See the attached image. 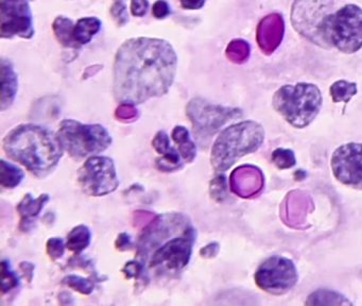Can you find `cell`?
<instances>
[{
  "mask_svg": "<svg viewBox=\"0 0 362 306\" xmlns=\"http://www.w3.org/2000/svg\"><path fill=\"white\" fill-rule=\"evenodd\" d=\"M154 218L155 215L151 211H136L133 215V225L136 228H144L148 223H152Z\"/></svg>",
  "mask_w": 362,
  "mask_h": 306,
  "instance_id": "d590c367",
  "label": "cell"
},
{
  "mask_svg": "<svg viewBox=\"0 0 362 306\" xmlns=\"http://www.w3.org/2000/svg\"><path fill=\"white\" fill-rule=\"evenodd\" d=\"M1 98H0V106L1 110L6 111L13 104L17 93L18 81L17 75L14 71L13 65L9 60H1Z\"/></svg>",
  "mask_w": 362,
  "mask_h": 306,
  "instance_id": "ac0fdd59",
  "label": "cell"
},
{
  "mask_svg": "<svg viewBox=\"0 0 362 306\" xmlns=\"http://www.w3.org/2000/svg\"><path fill=\"white\" fill-rule=\"evenodd\" d=\"M152 147L163 157L157 160V167L161 172H175L183 166L180 161L179 152L171 146V141L167 133L159 131L152 141Z\"/></svg>",
  "mask_w": 362,
  "mask_h": 306,
  "instance_id": "2e32d148",
  "label": "cell"
},
{
  "mask_svg": "<svg viewBox=\"0 0 362 306\" xmlns=\"http://www.w3.org/2000/svg\"><path fill=\"white\" fill-rule=\"evenodd\" d=\"M78 181L85 194L101 197L115 192L120 186L113 160L108 157H91L79 169Z\"/></svg>",
  "mask_w": 362,
  "mask_h": 306,
  "instance_id": "30bf717a",
  "label": "cell"
},
{
  "mask_svg": "<svg viewBox=\"0 0 362 306\" xmlns=\"http://www.w3.org/2000/svg\"><path fill=\"white\" fill-rule=\"evenodd\" d=\"M323 98L318 86L312 83L287 84L274 94V110L294 128L310 126L322 108Z\"/></svg>",
  "mask_w": 362,
  "mask_h": 306,
  "instance_id": "5b68a950",
  "label": "cell"
},
{
  "mask_svg": "<svg viewBox=\"0 0 362 306\" xmlns=\"http://www.w3.org/2000/svg\"><path fill=\"white\" fill-rule=\"evenodd\" d=\"M186 115L191 121L194 133L208 139L220 130L226 123L242 115L239 109L214 104L203 98H192L186 106Z\"/></svg>",
  "mask_w": 362,
  "mask_h": 306,
  "instance_id": "9c48e42d",
  "label": "cell"
},
{
  "mask_svg": "<svg viewBox=\"0 0 362 306\" xmlns=\"http://www.w3.org/2000/svg\"><path fill=\"white\" fill-rule=\"evenodd\" d=\"M95 279H85L79 275H67L66 278L63 279V283L69 288L82 293V295H89L93 293L95 288Z\"/></svg>",
  "mask_w": 362,
  "mask_h": 306,
  "instance_id": "83f0119b",
  "label": "cell"
},
{
  "mask_svg": "<svg viewBox=\"0 0 362 306\" xmlns=\"http://www.w3.org/2000/svg\"><path fill=\"white\" fill-rule=\"evenodd\" d=\"M24 172L17 166L1 160L0 161V184L5 188H15L24 179Z\"/></svg>",
  "mask_w": 362,
  "mask_h": 306,
  "instance_id": "cb8c5ba5",
  "label": "cell"
},
{
  "mask_svg": "<svg viewBox=\"0 0 362 306\" xmlns=\"http://www.w3.org/2000/svg\"><path fill=\"white\" fill-rule=\"evenodd\" d=\"M20 271L28 282H31L34 274V265L29 262H22L20 265Z\"/></svg>",
  "mask_w": 362,
  "mask_h": 306,
  "instance_id": "b9f144b4",
  "label": "cell"
},
{
  "mask_svg": "<svg viewBox=\"0 0 362 306\" xmlns=\"http://www.w3.org/2000/svg\"><path fill=\"white\" fill-rule=\"evenodd\" d=\"M265 139V130L259 123L245 120L229 127L217 137L210 162L217 172H226L243 155L256 151Z\"/></svg>",
  "mask_w": 362,
  "mask_h": 306,
  "instance_id": "277c9868",
  "label": "cell"
},
{
  "mask_svg": "<svg viewBox=\"0 0 362 306\" xmlns=\"http://www.w3.org/2000/svg\"><path fill=\"white\" fill-rule=\"evenodd\" d=\"M265 178L263 172L255 166L243 165L231 174V190L240 198H252L263 190Z\"/></svg>",
  "mask_w": 362,
  "mask_h": 306,
  "instance_id": "9a60e30c",
  "label": "cell"
},
{
  "mask_svg": "<svg viewBox=\"0 0 362 306\" xmlns=\"http://www.w3.org/2000/svg\"><path fill=\"white\" fill-rule=\"evenodd\" d=\"M206 0H180L182 7L186 10H200L205 5Z\"/></svg>",
  "mask_w": 362,
  "mask_h": 306,
  "instance_id": "60d3db41",
  "label": "cell"
},
{
  "mask_svg": "<svg viewBox=\"0 0 362 306\" xmlns=\"http://www.w3.org/2000/svg\"><path fill=\"white\" fill-rule=\"evenodd\" d=\"M91 239L92 233L89 227L85 225H77L67 235L66 248L75 253H81L89 247Z\"/></svg>",
  "mask_w": 362,
  "mask_h": 306,
  "instance_id": "603a6c76",
  "label": "cell"
},
{
  "mask_svg": "<svg viewBox=\"0 0 362 306\" xmlns=\"http://www.w3.org/2000/svg\"><path fill=\"white\" fill-rule=\"evenodd\" d=\"M218 242H210V244H206L205 247L200 250V256L204 258H212L218 254Z\"/></svg>",
  "mask_w": 362,
  "mask_h": 306,
  "instance_id": "ab89813d",
  "label": "cell"
},
{
  "mask_svg": "<svg viewBox=\"0 0 362 306\" xmlns=\"http://www.w3.org/2000/svg\"><path fill=\"white\" fill-rule=\"evenodd\" d=\"M326 39L329 46L347 55L362 48V9L347 5L333 12L327 22Z\"/></svg>",
  "mask_w": 362,
  "mask_h": 306,
  "instance_id": "ba28073f",
  "label": "cell"
},
{
  "mask_svg": "<svg viewBox=\"0 0 362 306\" xmlns=\"http://www.w3.org/2000/svg\"><path fill=\"white\" fill-rule=\"evenodd\" d=\"M197 231L183 214L157 216L145 230L137 244L143 264L157 275L181 272L191 258Z\"/></svg>",
  "mask_w": 362,
  "mask_h": 306,
  "instance_id": "7a4b0ae2",
  "label": "cell"
},
{
  "mask_svg": "<svg viewBox=\"0 0 362 306\" xmlns=\"http://www.w3.org/2000/svg\"><path fill=\"white\" fill-rule=\"evenodd\" d=\"M298 274L294 262L283 256H271L266 260L255 273V282L259 288L271 295H285L298 283Z\"/></svg>",
  "mask_w": 362,
  "mask_h": 306,
  "instance_id": "8fae6325",
  "label": "cell"
},
{
  "mask_svg": "<svg viewBox=\"0 0 362 306\" xmlns=\"http://www.w3.org/2000/svg\"><path fill=\"white\" fill-rule=\"evenodd\" d=\"M110 12L118 26H124L128 22L129 14L124 1H115Z\"/></svg>",
  "mask_w": 362,
  "mask_h": 306,
  "instance_id": "836d02e7",
  "label": "cell"
},
{
  "mask_svg": "<svg viewBox=\"0 0 362 306\" xmlns=\"http://www.w3.org/2000/svg\"><path fill=\"white\" fill-rule=\"evenodd\" d=\"M357 84L355 82L339 80L331 86L329 93H331V99L333 102L349 104V100L357 94Z\"/></svg>",
  "mask_w": 362,
  "mask_h": 306,
  "instance_id": "484cf974",
  "label": "cell"
},
{
  "mask_svg": "<svg viewBox=\"0 0 362 306\" xmlns=\"http://www.w3.org/2000/svg\"><path fill=\"white\" fill-rule=\"evenodd\" d=\"M331 164L333 176L339 182L362 190V144L349 143L337 148Z\"/></svg>",
  "mask_w": 362,
  "mask_h": 306,
  "instance_id": "4fadbf2b",
  "label": "cell"
},
{
  "mask_svg": "<svg viewBox=\"0 0 362 306\" xmlns=\"http://www.w3.org/2000/svg\"><path fill=\"white\" fill-rule=\"evenodd\" d=\"M351 305V302L340 293L331 291H318L312 293L306 301V305Z\"/></svg>",
  "mask_w": 362,
  "mask_h": 306,
  "instance_id": "d4e9b609",
  "label": "cell"
},
{
  "mask_svg": "<svg viewBox=\"0 0 362 306\" xmlns=\"http://www.w3.org/2000/svg\"><path fill=\"white\" fill-rule=\"evenodd\" d=\"M285 36V20L280 13L261 18L256 29V41L261 53L271 55L281 46Z\"/></svg>",
  "mask_w": 362,
  "mask_h": 306,
  "instance_id": "5bb4252c",
  "label": "cell"
},
{
  "mask_svg": "<svg viewBox=\"0 0 362 306\" xmlns=\"http://www.w3.org/2000/svg\"><path fill=\"white\" fill-rule=\"evenodd\" d=\"M49 199V195L47 194L41 195L38 198H34L31 195L27 194L18 203L16 209L20 215V228L22 231H28L34 225V221L40 215Z\"/></svg>",
  "mask_w": 362,
  "mask_h": 306,
  "instance_id": "e0dca14e",
  "label": "cell"
},
{
  "mask_svg": "<svg viewBox=\"0 0 362 306\" xmlns=\"http://www.w3.org/2000/svg\"><path fill=\"white\" fill-rule=\"evenodd\" d=\"M101 22L96 18H85L78 20L73 28V36L78 44H87L99 32Z\"/></svg>",
  "mask_w": 362,
  "mask_h": 306,
  "instance_id": "7402d4cb",
  "label": "cell"
},
{
  "mask_svg": "<svg viewBox=\"0 0 362 306\" xmlns=\"http://www.w3.org/2000/svg\"><path fill=\"white\" fill-rule=\"evenodd\" d=\"M272 162L280 169H288V168L294 167L296 161L294 151L278 148V149L274 150L273 153H272Z\"/></svg>",
  "mask_w": 362,
  "mask_h": 306,
  "instance_id": "f1b7e54d",
  "label": "cell"
},
{
  "mask_svg": "<svg viewBox=\"0 0 362 306\" xmlns=\"http://www.w3.org/2000/svg\"><path fill=\"white\" fill-rule=\"evenodd\" d=\"M58 137L63 148L75 160L101 153L112 144L110 133L101 125H83L73 119L61 123Z\"/></svg>",
  "mask_w": 362,
  "mask_h": 306,
  "instance_id": "8992f818",
  "label": "cell"
},
{
  "mask_svg": "<svg viewBox=\"0 0 362 306\" xmlns=\"http://www.w3.org/2000/svg\"><path fill=\"white\" fill-rule=\"evenodd\" d=\"M137 115H138V113H137L136 108H135V104L122 102L116 109L115 116L118 120L132 121L136 118Z\"/></svg>",
  "mask_w": 362,
  "mask_h": 306,
  "instance_id": "d6a6232c",
  "label": "cell"
},
{
  "mask_svg": "<svg viewBox=\"0 0 362 306\" xmlns=\"http://www.w3.org/2000/svg\"><path fill=\"white\" fill-rule=\"evenodd\" d=\"M1 283H3V293H8L20 285L17 274L12 270L10 263L6 260L1 262Z\"/></svg>",
  "mask_w": 362,
  "mask_h": 306,
  "instance_id": "f546056e",
  "label": "cell"
},
{
  "mask_svg": "<svg viewBox=\"0 0 362 306\" xmlns=\"http://www.w3.org/2000/svg\"><path fill=\"white\" fill-rule=\"evenodd\" d=\"M210 196L214 200L222 201L226 198V183L224 176H218L210 182Z\"/></svg>",
  "mask_w": 362,
  "mask_h": 306,
  "instance_id": "1f68e13d",
  "label": "cell"
},
{
  "mask_svg": "<svg viewBox=\"0 0 362 306\" xmlns=\"http://www.w3.org/2000/svg\"><path fill=\"white\" fill-rule=\"evenodd\" d=\"M65 247H66V244H64L62 238H50L46 244L47 253H48L49 258L51 260H59V258L64 256Z\"/></svg>",
  "mask_w": 362,
  "mask_h": 306,
  "instance_id": "4dcf8cb0",
  "label": "cell"
},
{
  "mask_svg": "<svg viewBox=\"0 0 362 306\" xmlns=\"http://www.w3.org/2000/svg\"><path fill=\"white\" fill-rule=\"evenodd\" d=\"M175 143L179 147L180 155L184 161L192 163L197 157V147L189 137V131L183 126H177L173 129L171 134Z\"/></svg>",
  "mask_w": 362,
  "mask_h": 306,
  "instance_id": "ffe728a7",
  "label": "cell"
},
{
  "mask_svg": "<svg viewBox=\"0 0 362 306\" xmlns=\"http://www.w3.org/2000/svg\"><path fill=\"white\" fill-rule=\"evenodd\" d=\"M177 65V53L167 41L130 39L120 47L114 62L116 99L140 104L165 95L175 81Z\"/></svg>",
  "mask_w": 362,
  "mask_h": 306,
  "instance_id": "6da1fadb",
  "label": "cell"
},
{
  "mask_svg": "<svg viewBox=\"0 0 362 306\" xmlns=\"http://www.w3.org/2000/svg\"><path fill=\"white\" fill-rule=\"evenodd\" d=\"M333 13V0H294L291 22L296 32L317 46L331 48L326 26Z\"/></svg>",
  "mask_w": 362,
  "mask_h": 306,
  "instance_id": "52a82bcc",
  "label": "cell"
},
{
  "mask_svg": "<svg viewBox=\"0 0 362 306\" xmlns=\"http://www.w3.org/2000/svg\"><path fill=\"white\" fill-rule=\"evenodd\" d=\"M310 204V199L305 196L303 193L294 192L290 194L287 202H286V213H287L288 221H292L294 225L304 221Z\"/></svg>",
  "mask_w": 362,
  "mask_h": 306,
  "instance_id": "d6986e66",
  "label": "cell"
},
{
  "mask_svg": "<svg viewBox=\"0 0 362 306\" xmlns=\"http://www.w3.org/2000/svg\"><path fill=\"white\" fill-rule=\"evenodd\" d=\"M148 8V0H131V12L136 18L146 15Z\"/></svg>",
  "mask_w": 362,
  "mask_h": 306,
  "instance_id": "74e56055",
  "label": "cell"
},
{
  "mask_svg": "<svg viewBox=\"0 0 362 306\" xmlns=\"http://www.w3.org/2000/svg\"><path fill=\"white\" fill-rule=\"evenodd\" d=\"M73 28L75 26H73V22L65 16H59L55 18L52 25L55 38L60 44L67 48H79L80 47L73 36Z\"/></svg>",
  "mask_w": 362,
  "mask_h": 306,
  "instance_id": "44dd1931",
  "label": "cell"
},
{
  "mask_svg": "<svg viewBox=\"0 0 362 306\" xmlns=\"http://www.w3.org/2000/svg\"><path fill=\"white\" fill-rule=\"evenodd\" d=\"M152 14L157 20H163L171 14V7L165 0H157L153 5Z\"/></svg>",
  "mask_w": 362,
  "mask_h": 306,
  "instance_id": "8d00e7d4",
  "label": "cell"
},
{
  "mask_svg": "<svg viewBox=\"0 0 362 306\" xmlns=\"http://www.w3.org/2000/svg\"><path fill=\"white\" fill-rule=\"evenodd\" d=\"M226 57L234 64H243L249 60L251 55V47L247 41L236 39L231 41L226 47Z\"/></svg>",
  "mask_w": 362,
  "mask_h": 306,
  "instance_id": "4316f807",
  "label": "cell"
},
{
  "mask_svg": "<svg viewBox=\"0 0 362 306\" xmlns=\"http://www.w3.org/2000/svg\"><path fill=\"white\" fill-rule=\"evenodd\" d=\"M115 1H124V0H115Z\"/></svg>",
  "mask_w": 362,
  "mask_h": 306,
  "instance_id": "7bdbcfd3",
  "label": "cell"
},
{
  "mask_svg": "<svg viewBox=\"0 0 362 306\" xmlns=\"http://www.w3.org/2000/svg\"><path fill=\"white\" fill-rule=\"evenodd\" d=\"M63 149L58 135L36 125H20L3 139L6 153L38 178H44L58 166Z\"/></svg>",
  "mask_w": 362,
  "mask_h": 306,
  "instance_id": "3957f363",
  "label": "cell"
},
{
  "mask_svg": "<svg viewBox=\"0 0 362 306\" xmlns=\"http://www.w3.org/2000/svg\"><path fill=\"white\" fill-rule=\"evenodd\" d=\"M0 36L3 39L34 36L29 0H0Z\"/></svg>",
  "mask_w": 362,
  "mask_h": 306,
  "instance_id": "7c38bea8",
  "label": "cell"
},
{
  "mask_svg": "<svg viewBox=\"0 0 362 306\" xmlns=\"http://www.w3.org/2000/svg\"><path fill=\"white\" fill-rule=\"evenodd\" d=\"M115 246L116 249L120 250V251L130 250L132 247V240H131L130 235L126 233H120L117 239H116Z\"/></svg>",
  "mask_w": 362,
  "mask_h": 306,
  "instance_id": "f35d334b",
  "label": "cell"
},
{
  "mask_svg": "<svg viewBox=\"0 0 362 306\" xmlns=\"http://www.w3.org/2000/svg\"><path fill=\"white\" fill-rule=\"evenodd\" d=\"M122 272L128 279H138L145 272V266L143 263L129 262L122 268Z\"/></svg>",
  "mask_w": 362,
  "mask_h": 306,
  "instance_id": "e575fe53",
  "label": "cell"
}]
</instances>
